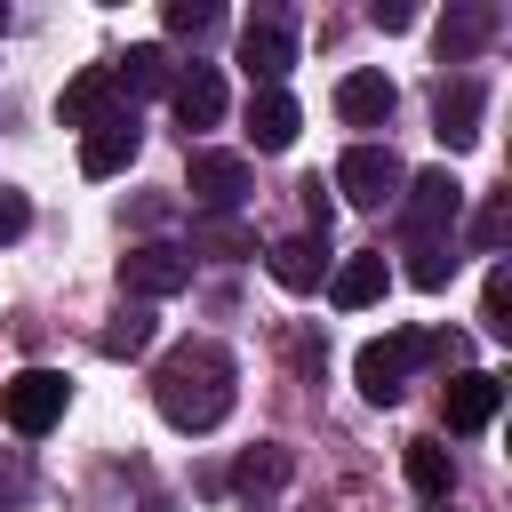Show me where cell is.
<instances>
[{"label": "cell", "instance_id": "6da1fadb", "mask_svg": "<svg viewBox=\"0 0 512 512\" xmlns=\"http://www.w3.org/2000/svg\"><path fill=\"white\" fill-rule=\"evenodd\" d=\"M152 400H160V416H168L176 432H216V424L232 416V400H240V368H232L224 344L192 336V344H176V352L152 368Z\"/></svg>", "mask_w": 512, "mask_h": 512}, {"label": "cell", "instance_id": "7a4b0ae2", "mask_svg": "<svg viewBox=\"0 0 512 512\" xmlns=\"http://www.w3.org/2000/svg\"><path fill=\"white\" fill-rule=\"evenodd\" d=\"M448 352H456L448 336H432V328H400V336H384V344H360L352 376H360V392H368L376 408H392V400L408 392V368H416V360H448Z\"/></svg>", "mask_w": 512, "mask_h": 512}, {"label": "cell", "instance_id": "3957f363", "mask_svg": "<svg viewBox=\"0 0 512 512\" xmlns=\"http://www.w3.org/2000/svg\"><path fill=\"white\" fill-rule=\"evenodd\" d=\"M64 400H72V384H64L56 368H16V376L0 384V416H8V432H24V440L56 432V424H64Z\"/></svg>", "mask_w": 512, "mask_h": 512}, {"label": "cell", "instance_id": "277c9868", "mask_svg": "<svg viewBox=\"0 0 512 512\" xmlns=\"http://www.w3.org/2000/svg\"><path fill=\"white\" fill-rule=\"evenodd\" d=\"M328 192H344L352 208H392V200L408 192V168H400L392 144H352V152L336 160V184H328Z\"/></svg>", "mask_w": 512, "mask_h": 512}, {"label": "cell", "instance_id": "5b68a950", "mask_svg": "<svg viewBox=\"0 0 512 512\" xmlns=\"http://www.w3.org/2000/svg\"><path fill=\"white\" fill-rule=\"evenodd\" d=\"M240 72H248V88H280V80L296 72V24H288V8H256V16H248V32H240Z\"/></svg>", "mask_w": 512, "mask_h": 512}, {"label": "cell", "instance_id": "8992f818", "mask_svg": "<svg viewBox=\"0 0 512 512\" xmlns=\"http://www.w3.org/2000/svg\"><path fill=\"white\" fill-rule=\"evenodd\" d=\"M120 288H128V304H160V296L192 288V248H176V240L128 248V256H120Z\"/></svg>", "mask_w": 512, "mask_h": 512}, {"label": "cell", "instance_id": "52a82bcc", "mask_svg": "<svg viewBox=\"0 0 512 512\" xmlns=\"http://www.w3.org/2000/svg\"><path fill=\"white\" fill-rule=\"evenodd\" d=\"M400 216H408V240H440V232H456V216H464V184H456L448 168H424V176H408Z\"/></svg>", "mask_w": 512, "mask_h": 512}, {"label": "cell", "instance_id": "ba28073f", "mask_svg": "<svg viewBox=\"0 0 512 512\" xmlns=\"http://www.w3.org/2000/svg\"><path fill=\"white\" fill-rule=\"evenodd\" d=\"M192 208L200 216H240L248 208V160L240 152H192Z\"/></svg>", "mask_w": 512, "mask_h": 512}, {"label": "cell", "instance_id": "9c48e42d", "mask_svg": "<svg viewBox=\"0 0 512 512\" xmlns=\"http://www.w3.org/2000/svg\"><path fill=\"white\" fill-rule=\"evenodd\" d=\"M136 152H144V128H136V112H112V120H96V128L80 136V168H88V176H120Z\"/></svg>", "mask_w": 512, "mask_h": 512}, {"label": "cell", "instance_id": "30bf717a", "mask_svg": "<svg viewBox=\"0 0 512 512\" xmlns=\"http://www.w3.org/2000/svg\"><path fill=\"white\" fill-rule=\"evenodd\" d=\"M296 128H304V112H296L288 88H248V144L256 152H288Z\"/></svg>", "mask_w": 512, "mask_h": 512}, {"label": "cell", "instance_id": "8fae6325", "mask_svg": "<svg viewBox=\"0 0 512 512\" xmlns=\"http://www.w3.org/2000/svg\"><path fill=\"white\" fill-rule=\"evenodd\" d=\"M112 112H128V96H120L112 64H88V72L64 88V128H96V120H112Z\"/></svg>", "mask_w": 512, "mask_h": 512}, {"label": "cell", "instance_id": "7c38bea8", "mask_svg": "<svg viewBox=\"0 0 512 512\" xmlns=\"http://www.w3.org/2000/svg\"><path fill=\"white\" fill-rule=\"evenodd\" d=\"M168 104H176L184 136H192V128H216V120H224V80H216V64L176 72V80H168Z\"/></svg>", "mask_w": 512, "mask_h": 512}, {"label": "cell", "instance_id": "4fadbf2b", "mask_svg": "<svg viewBox=\"0 0 512 512\" xmlns=\"http://www.w3.org/2000/svg\"><path fill=\"white\" fill-rule=\"evenodd\" d=\"M336 112H344L352 128H384V120L400 112V88H392L384 72H344V80H336Z\"/></svg>", "mask_w": 512, "mask_h": 512}, {"label": "cell", "instance_id": "5bb4252c", "mask_svg": "<svg viewBox=\"0 0 512 512\" xmlns=\"http://www.w3.org/2000/svg\"><path fill=\"white\" fill-rule=\"evenodd\" d=\"M480 80H440V96H432V128H440V144L448 152H464L472 136H480Z\"/></svg>", "mask_w": 512, "mask_h": 512}, {"label": "cell", "instance_id": "9a60e30c", "mask_svg": "<svg viewBox=\"0 0 512 512\" xmlns=\"http://www.w3.org/2000/svg\"><path fill=\"white\" fill-rule=\"evenodd\" d=\"M264 264H272V280H280L288 296H312V288H320V272H328V240H312V232L272 240V248H264Z\"/></svg>", "mask_w": 512, "mask_h": 512}, {"label": "cell", "instance_id": "2e32d148", "mask_svg": "<svg viewBox=\"0 0 512 512\" xmlns=\"http://www.w3.org/2000/svg\"><path fill=\"white\" fill-rule=\"evenodd\" d=\"M384 288H392V264H384V248H360V256H344V264L328 272V296H336L344 312H368Z\"/></svg>", "mask_w": 512, "mask_h": 512}, {"label": "cell", "instance_id": "e0dca14e", "mask_svg": "<svg viewBox=\"0 0 512 512\" xmlns=\"http://www.w3.org/2000/svg\"><path fill=\"white\" fill-rule=\"evenodd\" d=\"M496 408H504V384L488 368H456L448 376V432H480Z\"/></svg>", "mask_w": 512, "mask_h": 512}, {"label": "cell", "instance_id": "ac0fdd59", "mask_svg": "<svg viewBox=\"0 0 512 512\" xmlns=\"http://www.w3.org/2000/svg\"><path fill=\"white\" fill-rule=\"evenodd\" d=\"M488 32H496V8H488V0H464V8H448V16H440V56H448V64H464Z\"/></svg>", "mask_w": 512, "mask_h": 512}, {"label": "cell", "instance_id": "d6986e66", "mask_svg": "<svg viewBox=\"0 0 512 512\" xmlns=\"http://www.w3.org/2000/svg\"><path fill=\"white\" fill-rule=\"evenodd\" d=\"M144 344H152V304H120V312L104 320V336H96L104 360H136Z\"/></svg>", "mask_w": 512, "mask_h": 512}, {"label": "cell", "instance_id": "ffe728a7", "mask_svg": "<svg viewBox=\"0 0 512 512\" xmlns=\"http://www.w3.org/2000/svg\"><path fill=\"white\" fill-rule=\"evenodd\" d=\"M408 480H416V496L448 504V488H456V464H448V448H440V440H408Z\"/></svg>", "mask_w": 512, "mask_h": 512}, {"label": "cell", "instance_id": "44dd1931", "mask_svg": "<svg viewBox=\"0 0 512 512\" xmlns=\"http://www.w3.org/2000/svg\"><path fill=\"white\" fill-rule=\"evenodd\" d=\"M408 280H416L424 296H440V288L456 280V248H448V240H408Z\"/></svg>", "mask_w": 512, "mask_h": 512}, {"label": "cell", "instance_id": "7402d4cb", "mask_svg": "<svg viewBox=\"0 0 512 512\" xmlns=\"http://www.w3.org/2000/svg\"><path fill=\"white\" fill-rule=\"evenodd\" d=\"M232 480H240L248 496H256V488H280V480H288V448H272V440H264V448H248V456L232 464Z\"/></svg>", "mask_w": 512, "mask_h": 512}, {"label": "cell", "instance_id": "603a6c76", "mask_svg": "<svg viewBox=\"0 0 512 512\" xmlns=\"http://www.w3.org/2000/svg\"><path fill=\"white\" fill-rule=\"evenodd\" d=\"M112 80H120V96H128V88H168V56H160V48H128V56L112 64Z\"/></svg>", "mask_w": 512, "mask_h": 512}, {"label": "cell", "instance_id": "cb8c5ba5", "mask_svg": "<svg viewBox=\"0 0 512 512\" xmlns=\"http://www.w3.org/2000/svg\"><path fill=\"white\" fill-rule=\"evenodd\" d=\"M480 328H488V336H512V272H504V264L488 272V296H480Z\"/></svg>", "mask_w": 512, "mask_h": 512}, {"label": "cell", "instance_id": "d4e9b609", "mask_svg": "<svg viewBox=\"0 0 512 512\" xmlns=\"http://www.w3.org/2000/svg\"><path fill=\"white\" fill-rule=\"evenodd\" d=\"M168 32H184V40L216 32V8H208V0H168Z\"/></svg>", "mask_w": 512, "mask_h": 512}, {"label": "cell", "instance_id": "484cf974", "mask_svg": "<svg viewBox=\"0 0 512 512\" xmlns=\"http://www.w3.org/2000/svg\"><path fill=\"white\" fill-rule=\"evenodd\" d=\"M24 496H32V464H24L16 448H8V456H0V512H16Z\"/></svg>", "mask_w": 512, "mask_h": 512}, {"label": "cell", "instance_id": "4316f807", "mask_svg": "<svg viewBox=\"0 0 512 512\" xmlns=\"http://www.w3.org/2000/svg\"><path fill=\"white\" fill-rule=\"evenodd\" d=\"M296 192H304V216H312V240H328V216H336V200H328V184H320V176H304Z\"/></svg>", "mask_w": 512, "mask_h": 512}, {"label": "cell", "instance_id": "83f0119b", "mask_svg": "<svg viewBox=\"0 0 512 512\" xmlns=\"http://www.w3.org/2000/svg\"><path fill=\"white\" fill-rule=\"evenodd\" d=\"M192 248H216V256H248V232H240V224H200V232H192Z\"/></svg>", "mask_w": 512, "mask_h": 512}, {"label": "cell", "instance_id": "f1b7e54d", "mask_svg": "<svg viewBox=\"0 0 512 512\" xmlns=\"http://www.w3.org/2000/svg\"><path fill=\"white\" fill-rule=\"evenodd\" d=\"M24 224H32V200H24V192H8V184H0V240H16V232H24Z\"/></svg>", "mask_w": 512, "mask_h": 512}, {"label": "cell", "instance_id": "f546056e", "mask_svg": "<svg viewBox=\"0 0 512 512\" xmlns=\"http://www.w3.org/2000/svg\"><path fill=\"white\" fill-rule=\"evenodd\" d=\"M368 24H376V32H408V24H416V8H400V0H376V8H368Z\"/></svg>", "mask_w": 512, "mask_h": 512}]
</instances>
